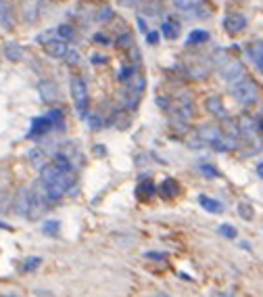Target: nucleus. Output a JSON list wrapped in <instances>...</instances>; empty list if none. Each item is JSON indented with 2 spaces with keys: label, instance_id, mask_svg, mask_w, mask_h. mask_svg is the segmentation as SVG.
I'll return each mask as SVG.
<instances>
[{
  "label": "nucleus",
  "instance_id": "f257e3e1",
  "mask_svg": "<svg viewBox=\"0 0 263 297\" xmlns=\"http://www.w3.org/2000/svg\"><path fill=\"white\" fill-rule=\"evenodd\" d=\"M232 96L244 105V107H251V105H255L259 101V84L249 78V76H242L240 80L232 82V88H230Z\"/></svg>",
  "mask_w": 263,
  "mask_h": 297
},
{
  "label": "nucleus",
  "instance_id": "f03ea898",
  "mask_svg": "<svg viewBox=\"0 0 263 297\" xmlns=\"http://www.w3.org/2000/svg\"><path fill=\"white\" fill-rule=\"evenodd\" d=\"M69 88H71V96L76 101V109L80 113V117H88V86L84 82L82 76H73L69 82Z\"/></svg>",
  "mask_w": 263,
  "mask_h": 297
},
{
  "label": "nucleus",
  "instance_id": "7ed1b4c3",
  "mask_svg": "<svg viewBox=\"0 0 263 297\" xmlns=\"http://www.w3.org/2000/svg\"><path fill=\"white\" fill-rule=\"evenodd\" d=\"M167 111H169L173 121H190L192 117H195V105H192V101H188V98H180L173 105L169 103Z\"/></svg>",
  "mask_w": 263,
  "mask_h": 297
},
{
  "label": "nucleus",
  "instance_id": "20e7f679",
  "mask_svg": "<svg viewBox=\"0 0 263 297\" xmlns=\"http://www.w3.org/2000/svg\"><path fill=\"white\" fill-rule=\"evenodd\" d=\"M217 69H219L221 78H226L230 84L236 82V80H240V78L244 76V65H242V61L236 59V57H228L221 65H217Z\"/></svg>",
  "mask_w": 263,
  "mask_h": 297
},
{
  "label": "nucleus",
  "instance_id": "39448f33",
  "mask_svg": "<svg viewBox=\"0 0 263 297\" xmlns=\"http://www.w3.org/2000/svg\"><path fill=\"white\" fill-rule=\"evenodd\" d=\"M223 134H226V132L221 130L219 124H215V121H211V124H203V126H199V130H197V136L201 138L205 145H215Z\"/></svg>",
  "mask_w": 263,
  "mask_h": 297
},
{
  "label": "nucleus",
  "instance_id": "423d86ee",
  "mask_svg": "<svg viewBox=\"0 0 263 297\" xmlns=\"http://www.w3.org/2000/svg\"><path fill=\"white\" fill-rule=\"evenodd\" d=\"M11 203H13V212L17 216L27 218V214H29V188H19Z\"/></svg>",
  "mask_w": 263,
  "mask_h": 297
},
{
  "label": "nucleus",
  "instance_id": "0eeeda50",
  "mask_svg": "<svg viewBox=\"0 0 263 297\" xmlns=\"http://www.w3.org/2000/svg\"><path fill=\"white\" fill-rule=\"evenodd\" d=\"M236 128H238V136L247 138V141H253V138L257 136V132H259L257 121H255L253 117H249V115H242V117L238 119Z\"/></svg>",
  "mask_w": 263,
  "mask_h": 297
},
{
  "label": "nucleus",
  "instance_id": "6e6552de",
  "mask_svg": "<svg viewBox=\"0 0 263 297\" xmlns=\"http://www.w3.org/2000/svg\"><path fill=\"white\" fill-rule=\"evenodd\" d=\"M223 27L228 34H240L244 27H247V17L242 13H232L223 19Z\"/></svg>",
  "mask_w": 263,
  "mask_h": 297
},
{
  "label": "nucleus",
  "instance_id": "1a4fd4ad",
  "mask_svg": "<svg viewBox=\"0 0 263 297\" xmlns=\"http://www.w3.org/2000/svg\"><path fill=\"white\" fill-rule=\"evenodd\" d=\"M44 50H46V55H48L50 59H65L69 46H67L65 40H48V42L44 44Z\"/></svg>",
  "mask_w": 263,
  "mask_h": 297
},
{
  "label": "nucleus",
  "instance_id": "9d476101",
  "mask_svg": "<svg viewBox=\"0 0 263 297\" xmlns=\"http://www.w3.org/2000/svg\"><path fill=\"white\" fill-rule=\"evenodd\" d=\"M38 92H40L44 103H55L59 98V88H57V84L52 80H42L38 84Z\"/></svg>",
  "mask_w": 263,
  "mask_h": 297
},
{
  "label": "nucleus",
  "instance_id": "9b49d317",
  "mask_svg": "<svg viewBox=\"0 0 263 297\" xmlns=\"http://www.w3.org/2000/svg\"><path fill=\"white\" fill-rule=\"evenodd\" d=\"M0 25L5 29L15 27V13H13L11 0H0Z\"/></svg>",
  "mask_w": 263,
  "mask_h": 297
},
{
  "label": "nucleus",
  "instance_id": "f8f14e48",
  "mask_svg": "<svg viewBox=\"0 0 263 297\" xmlns=\"http://www.w3.org/2000/svg\"><path fill=\"white\" fill-rule=\"evenodd\" d=\"M52 128L48 117H33L31 119V128H29V138H42L44 134H48V130Z\"/></svg>",
  "mask_w": 263,
  "mask_h": 297
},
{
  "label": "nucleus",
  "instance_id": "ddd939ff",
  "mask_svg": "<svg viewBox=\"0 0 263 297\" xmlns=\"http://www.w3.org/2000/svg\"><path fill=\"white\" fill-rule=\"evenodd\" d=\"M157 190H159V195L163 199H175L180 195V184H178V180H173V178H165L159 186H157Z\"/></svg>",
  "mask_w": 263,
  "mask_h": 297
},
{
  "label": "nucleus",
  "instance_id": "4468645a",
  "mask_svg": "<svg viewBox=\"0 0 263 297\" xmlns=\"http://www.w3.org/2000/svg\"><path fill=\"white\" fill-rule=\"evenodd\" d=\"M205 107H207V111L211 113V115L221 117V119H228V111H226V107H223V103H221V98H219V96H215V94L207 96V101H205Z\"/></svg>",
  "mask_w": 263,
  "mask_h": 297
},
{
  "label": "nucleus",
  "instance_id": "2eb2a0df",
  "mask_svg": "<svg viewBox=\"0 0 263 297\" xmlns=\"http://www.w3.org/2000/svg\"><path fill=\"white\" fill-rule=\"evenodd\" d=\"M215 151L219 153H230V151H236L238 149V136H232V134H223L215 145H211Z\"/></svg>",
  "mask_w": 263,
  "mask_h": 297
},
{
  "label": "nucleus",
  "instance_id": "dca6fc26",
  "mask_svg": "<svg viewBox=\"0 0 263 297\" xmlns=\"http://www.w3.org/2000/svg\"><path fill=\"white\" fill-rule=\"evenodd\" d=\"M173 5L182 13H197L201 11V7L207 5V0H173Z\"/></svg>",
  "mask_w": 263,
  "mask_h": 297
},
{
  "label": "nucleus",
  "instance_id": "f3484780",
  "mask_svg": "<svg viewBox=\"0 0 263 297\" xmlns=\"http://www.w3.org/2000/svg\"><path fill=\"white\" fill-rule=\"evenodd\" d=\"M249 57L263 72V40H255V42L249 44Z\"/></svg>",
  "mask_w": 263,
  "mask_h": 297
},
{
  "label": "nucleus",
  "instance_id": "a211bd4d",
  "mask_svg": "<svg viewBox=\"0 0 263 297\" xmlns=\"http://www.w3.org/2000/svg\"><path fill=\"white\" fill-rule=\"evenodd\" d=\"M155 193H157V186L151 180H142V182L136 186V197L140 201H148L151 197H155Z\"/></svg>",
  "mask_w": 263,
  "mask_h": 297
},
{
  "label": "nucleus",
  "instance_id": "6ab92c4d",
  "mask_svg": "<svg viewBox=\"0 0 263 297\" xmlns=\"http://www.w3.org/2000/svg\"><path fill=\"white\" fill-rule=\"evenodd\" d=\"M199 203H201V207L205 209V212H209V214H221L223 212V205L217 199H213V197L199 195Z\"/></svg>",
  "mask_w": 263,
  "mask_h": 297
},
{
  "label": "nucleus",
  "instance_id": "aec40b11",
  "mask_svg": "<svg viewBox=\"0 0 263 297\" xmlns=\"http://www.w3.org/2000/svg\"><path fill=\"white\" fill-rule=\"evenodd\" d=\"M23 46L21 44H15V42H7L5 44V57L9 59V61H13V63H19L21 59H23Z\"/></svg>",
  "mask_w": 263,
  "mask_h": 297
},
{
  "label": "nucleus",
  "instance_id": "412c9836",
  "mask_svg": "<svg viewBox=\"0 0 263 297\" xmlns=\"http://www.w3.org/2000/svg\"><path fill=\"white\" fill-rule=\"evenodd\" d=\"M144 86H146V80H144V76L140 74V72H134L132 74V78L128 80V88H130V92L132 94H142V90H144Z\"/></svg>",
  "mask_w": 263,
  "mask_h": 297
},
{
  "label": "nucleus",
  "instance_id": "4be33fe9",
  "mask_svg": "<svg viewBox=\"0 0 263 297\" xmlns=\"http://www.w3.org/2000/svg\"><path fill=\"white\" fill-rule=\"evenodd\" d=\"M161 31H163V36H165V38H169V40H175V38L180 36V25L175 23L173 19H167V21L163 23Z\"/></svg>",
  "mask_w": 263,
  "mask_h": 297
},
{
  "label": "nucleus",
  "instance_id": "5701e85b",
  "mask_svg": "<svg viewBox=\"0 0 263 297\" xmlns=\"http://www.w3.org/2000/svg\"><path fill=\"white\" fill-rule=\"evenodd\" d=\"M161 0H144L142 3V13L148 15V17H157L161 15Z\"/></svg>",
  "mask_w": 263,
  "mask_h": 297
},
{
  "label": "nucleus",
  "instance_id": "b1692460",
  "mask_svg": "<svg viewBox=\"0 0 263 297\" xmlns=\"http://www.w3.org/2000/svg\"><path fill=\"white\" fill-rule=\"evenodd\" d=\"M209 40V31H205V29H195L188 36V40H186V44L188 46H195V44H205Z\"/></svg>",
  "mask_w": 263,
  "mask_h": 297
},
{
  "label": "nucleus",
  "instance_id": "393cba45",
  "mask_svg": "<svg viewBox=\"0 0 263 297\" xmlns=\"http://www.w3.org/2000/svg\"><path fill=\"white\" fill-rule=\"evenodd\" d=\"M23 11H25V21L27 23L36 21V17H38V3H36V0H27V3L23 5Z\"/></svg>",
  "mask_w": 263,
  "mask_h": 297
},
{
  "label": "nucleus",
  "instance_id": "a878e982",
  "mask_svg": "<svg viewBox=\"0 0 263 297\" xmlns=\"http://www.w3.org/2000/svg\"><path fill=\"white\" fill-rule=\"evenodd\" d=\"M42 233L48 235V237H59V233H61V222L59 220H46L44 226H42Z\"/></svg>",
  "mask_w": 263,
  "mask_h": 297
},
{
  "label": "nucleus",
  "instance_id": "bb28decb",
  "mask_svg": "<svg viewBox=\"0 0 263 297\" xmlns=\"http://www.w3.org/2000/svg\"><path fill=\"white\" fill-rule=\"evenodd\" d=\"M48 119H50V124H52V128H63V121H65V115H63V111L61 109H52V111H48V115H46Z\"/></svg>",
  "mask_w": 263,
  "mask_h": 297
},
{
  "label": "nucleus",
  "instance_id": "cd10ccee",
  "mask_svg": "<svg viewBox=\"0 0 263 297\" xmlns=\"http://www.w3.org/2000/svg\"><path fill=\"white\" fill-rule=\"evenodd\" d=\"M42 266V257H27L21 264V272H33Z\"/></svg>",
  "mask_w": 263,
  "mask_h": 297
},
{
  "label": "nucleus",
  "instance_id": "c85d7f7f",
  "mask_svg": "<svg viewBox=\"0 0 263 297\" xmlns=\"http://www.w3.org/2000/svg\"><path fill=\"white\" fill-rule=\"evenodd\" d=\"M238 214H240L242 220H249V222H251V220L255 218V209H253L249 203L242 201V203H238Z\"/></svg>",
  "mask_w": 263,
  "mask_h": 297
},
{
  "label": "nucleus",
  "instance_id": "c756f323",
  "mask_svg": "<svg viewBox=\"0 0 263 297\" xmlns=\"http://www.w3.org/2000/svg\"><path fill=\"white\" fill-rule=\"evenodd\" d=\"M217 233H219L221 237H226V239H236V235H238L232 224H221L219 228H217Z\"/></svg>",
  "mask_w": 263,
  "mask_h": 297
},
{
  "label": "nucleus",
  "instance_id": "7c9ffc66",
  "mask_svg": "<svg viewBox=\"0 0 263 297\" xmlns=\"http://www.w3.org/2000/svg\"><path fill=\"white\" fill-rule=\"evenodd\" d=\"M199 170H201L203 176H207V178H217V176H219L217 168H215V166H211V163H203Z\"/></svg>",
  "mask_w": 263,
  "mask_h": 297
},
{
  "label": "nucleus",
  "instance_id": "2f4dec72",
  "mask_svg": "<svg viewBox=\"0 0 263 297\" xmlns=\"http://www.w3.org/2000/svg\"><path fill=\"white\" fill-rule=\"evenodd\" d=\"M59 34H61L65 40H73V38H76V29L69 25V23H63V25L59 27Z\"/></svg>",
  "mask_w": 263,
  "mask_h": 297
},
{
  "label": "nucleus",
  "instance_id": "473e14b6",
  "mask_svg": "<svg viewBox=\"0 0 263 297\" xmlns=\"http://www.w3.org/2000/svg\"><path fill=\"white\" fill-rule=\"evenodd\" d=\"M13 199L9 197V193L7 190H0V214H5L7 209H9V203H11Z\"/></svg>",
  "mask_w": 263,
  "mask_h": 297
},
{
  "label": "nucleus",
  "instance_id": "72a5a7b5",
  "mask_svg": "<svg viewBox=\"0 0 263 297\" xmlns=\"http://www.w3.org/2000/svg\"><path fill=\"white\" fill-rule=\"evenodd\" d=\"M96 17H98V21L107 23L109 19H113V11H111L109 7H104V9H100V11H98V15H96Z\"/></svg>",
  "mask_w": 263,
  "mask_h": 297
},
{
  "label": "nucleus",
  "instance_id": "f704fd0d",
  "mask_svg": "<svg viewBox=\"0 0 263 297\" xmlns=\"http://www.w3.org/2000/svg\"><path fill=\"white\" fill-rule=\"evenodd\" d=\"M115 46H119V48H128V46H132V34H124L121 38H117V40H115Z\"/></svg>",
  "mask_w": 263,
  "mask_h": 297
},
{
  "label": "nucleus",
  "instance_id": "c9c22d12",
  "mask_svg": "<svg viewBox=\"0 0 263 297\" xmlns=\"http://www.w3.org/2000/svg\"><path fill=\"white\" fill-rule=\"evenodd\" d=\"M209 76V69L205 67V65H201V67H195L192 69V78H197V80H205Z\"/></svg>",
  "mask_w": 263,
  "mask_h": 297
},
{
  "label": "nucleus",
  "instance_id": "e433bc0d",
  "mask_svg": "<svg viewBox=\"0 0 263 297\" xmlns=\"http://www.w3.org/2000/svg\"><path fill=\"white\" fill-rule=\"evenodd\" d=\"M78 61H80L78 50H71V48H69V50H67V55H65V63H69V65H76Z\"/></svg>",
  "mask_w": 263,
  "mask_h": 297
},
{
  "label": "nucleus",
  "instance_id": "4c0bfd02",
  "mask_svg": "<svg viewBox=\"0 0 263 297\" xmlns=\"http://www.w3.org/2000/svg\"><path fill=\"white\" fill-rule=\"evenodd\" d=\"M186 143H188V147H192V149H201V147H205V143L201 141V138H199L197 134H195V136H188V141H186Z\"/></svg>",
  "mask_w": 263,
  "mask_h": 297
},
{
  "label": "nucleus",
  "instance_id": "58836bf2",
  "mask_svg": "<svg viewBox=\"0 0 263 297\" xmlns=\"http://www.w3.org/2000/svg\"><path fill=\"white\" fill-rule=\"evenodd\" d=\"M146 42L148 44H157V42H159V34H157V31H146Z\"/></svg>",
  "mask_w": 263,
  "mask_h": 297
},
{
  "label": "nucleus",
  "instance_id": "ea45409f",
  "mask_svg": "<svg viewBox=\"0 0 263 297\" xmlns=\"http://www.w3.org/2000/svg\"><path fill=\"white\" fill-rule=\"evenodd\" d=\"M146 257H148V259H155V261H161V259H165V255H163V253H159V251H146Z\"/></svg>",
  "mask_w": 263,
  "mask_h": 297
},
{
  "label": "nucleus",
  "instance_id": "a19ab883",
  "mask_svg": "<svg viewBox=\"0 0 263 297\" xmlns=\"http://www.w3.org/2000/svg\"><path fill=\"white\" fill-rule=\"evenodd\" d=\"M157 103H159V107H161V109H169V103H171V101H169L167 96H165V98L159 96V98H157Z\"/></svg>",
  "mask_w": 263,
  "mask_h": 297
},
{
  "label": "nucleus",
  "instance_id": "79ce46f5",
  "mask_svg": "<svg viewBox=\"0 0 263 297\" xmlns=\"http://www.w3.org/2000/svg\"><path fill=\"white\" fill-rule=\"evenodd\" d=\"M140 0H119V5L121 7H134V5H138Z\"/></svg>",
  "mask_w": 263,
  "mask_h": 297
},
{
  "label": "nucleus",
  "instance_id": "37998d69",
  "mask_svg": "<svg viewBox=\"0 0 263 297\" xmlns=\"http://www.w3.org/2000/svg\"><path fill=\"white\" fill-rule=\"evenodd\" d=\"M94 42H100V44H109V40L104 38V34H96V36H94Z\"/></svg>",
  "mask_w": 263,
  "mask_h": 297
},
{
  "label": "nucleus",
  "instance_id": "c03bdc74",
  "mask_svg": "<svg viewBox=\"0 0 263 297\" xmlns=\"http://www.w3.org/2000/svg\"><path fill=\"white\" fill-rule=\"evenodd\" d=\"M257 176H259V178H263V161L257 166Z\"/></svg>",
  "mask_w": 263,
  "mask_h": 297
},
{
  "label": "nucleus",
  "instance_id": "a18cd8bd",
  "mask_svg": "<svg viewBox=\"0 0 263 297\" xmlns=\"http://www.w3.org/2000/svg\"><path fill=\"white\" fill-rule=\"evenodd\" d=\"M92 63H107L104 57H92Z\"/></svg>",
  "mask_w": 263,
  "mask_h": 297
},
{
  "label": "nucleus",
  "instance_id": "49530a36",
  "mask_svg": "<svg viewBox=\"0 0 263 297\" xmlns=\"http://www.w3.org/2000/svg\"><path fill=\"white\" fill-rule=\"evenodd\" d=\"M0 228H7V230H9V226H7V224H3V222H0Z\"/></svg>",
  "mask_w": 263,
  "mask_h": 297
},
{
  "label": "nucleus",
  "instance_id": "de8ad7c7",
  "mask_svg": "<svg viewBox=\"0 0 263 297\" xmlns=\"http://www.w3.org/2000/svg\"><path fill=\"white\" fill-rule=\"evenodd\" d=\"M11 297H15V295H11Z\"/></svg>",
  "mask_w": 263,
  "mask_h": 297
}]
</instances>
